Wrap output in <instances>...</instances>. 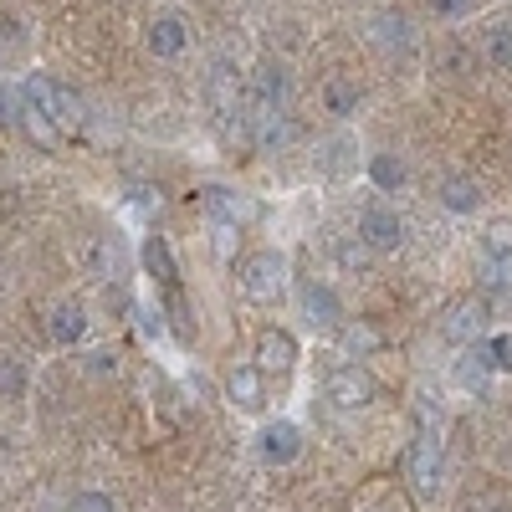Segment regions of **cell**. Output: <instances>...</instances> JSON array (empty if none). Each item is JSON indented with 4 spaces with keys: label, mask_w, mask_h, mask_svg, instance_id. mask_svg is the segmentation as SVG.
<instances>
[{
    "label": "cell",
    "mask_w": 512,
    "mask_h": 512,
    "mask_svg": "<svg viewBox=\"0 0 512 512\" xmlns=\"http://www.w3.org/2000/svg\"><path fill=\"white\" fill-rule=\"evenodd\" d=\"M47 338L57 349H82V338H88V308L82 303H57L52 313H47Z\"/></svg>",
    "instance_id": "obj_15"
},
{
    "label": "cell",
    "mask_w": 512,
    "mask_h": 512,
    "mask_svg": "<svg viewBox=\"0 0 512 512\" xmlns=\"http://www.w3.org/2000/svg\"><path fill=\"white\" fill-rule=\"evenodd\" d=\"M205 98H210V108H216L221 118H246V82H241L226 62L210 67V77H205Z\"/></svg>",
    "instance_id": "obj_11"
},
{
    "label": "cell",
    "mask_w": 512,
    "mask_h": 512,
    "mask_svg": "<svg viewBox=\"0 0 512 512\" xmlns=\"http://www.w3.org/2000/svg\"><path fill=\"white\" fill-rule=\"evenodd\" d=\"M369 262H374V251H369L359 236H344V241L333 246V267L344 272V277H364V272H369Z\"/></svg>",
    "instance_id": "obj_21"
},
{
    "label": "cell",
    "mask_w": 512,
    "mask_h": 512,
    "mask_svg": "<svg viewBox=\"0 0 512 512\" xmlns=\"http://www.w3.org/2000/svg\"><path fill=\"white\" fill-rule=\"evenodd\" d=\"M251 359L262 364L267 374H287V369H297L303 349H297V338L287 328H262V333H256V354Z\"/></svg>",
    "instance_id": "obj_13"
},
{
    "label": "cell",
    "mask_w": 512,
    "mask_h": 512,
    "mask_svg": "<svg viewBox=\"0 0 512 512\" xmlns=\"http://www.w3.org/2000/svg\"><path fill=\"white\" fill-rule=\"evenodd\" d=\"M31 390V374L16 354H0V400H21Z\"/></svg>",
    "instance_id": "obj_23"
},
{
    "label": "cell",
    "mask_w": 512,
    "mask_h": 512,
    "mask_svg": "<svg viewBox=\"0 0 512 512\" xmlns=\"http://www.w3.org/2000/svg\"><path fill=\"white\" fill-rule=\"evenodd\" d=\"M297 308H303V318H308V328H318V333H333V328H344V297H338V287L333 282H303L297 287Z\"/></svg>",
    "instance_id": "obj_7"
},
{
    "label": "cell",
    "mask_w": 512,
    "mask_h": 512,
    "mask_svg": "<svg viewBox=\"0 0 512 512\" xmlns=\"http://www.w3.org/2000/svg\"><path fill=\"white\" fill-rule=\"evenodd\" d=\"M354 236H359L374 256H395V251L410 241V226H405V216H400L395 205L374 200V205H364V210H359V226H354Z\"/></svg>",
    "instance_id": "obj_2"
},
{
    "label": "cell",
    "mask_w": 512,
    "mask_h": 512,
    "mask_svg": "<svg viewBox=\"0 0 512 512\" xmlns=\"http://www.w3.org/2000/svg\"><path fill=\"white\" fill-rule=\"evenodd\" d=\"M246 128L262 154H282L292 144V118L287 108H246Z\"/></svg>",
    "instance_id": "obj_12"
},
{
    "label": "cell",
    "mask_w": 512,
    "mask_h": 512,
    "mask_svg": "<svg viewBox=\"0 0 512 512\" xmlns=\"http://www.w3.org/2000/svg\"><path fill=\"white\" fill-rule=\"evenodd\" d=\"M67 512H123V507L108 492H98V487H82V492L67 497Z\"/></svg>",
    "instance_id": "obj_27"
},
{
    "label": "cell",
    "mask_w": 512,
    "mask_h": 512,
    "mask_svg": "<svg viewBox=\"0 0 512 512\" xmlns=\"http://www.w3.org/2000/svg\"><path fill=\"white\" fill-rule=\"evenodd\" d=\"M338 338H344V354H374L379 349V328L374 323H344V328H338Z\"/></svg>",
    "instance_id": "obj_24"
},
{
    "label": "cell",
    "mask_w": 512,
    "mask_h": 512,
    "mask_svg": "<svg viewBox=\"0 0 512 512\" xmlns=\"http://www.w3.org/2000/svg\"><path fill=\"white\" fill-rule=\"evenodd\" d=\"M410 482L425 502H431L446 482V446H441V436L431 431V425H425V431L415 436V446H410Z\"/></svg>",
    "instance_id": "obj_4"
},
{
    "label": "cell",
    "mask_w": 512,
    "mask_h": 512,
    "mask_svg": "<svg viewBox=\"0 0 512 512\" xmlns=\"http://www.w3.org/2000/svg\"><path fill=\"white\" fill-rule=\"evenodd\" d=\"M292 98V67L277 57H262L246 72V108H287Z\"/></svg>",
    "instance_id": "obj_5"
},
{
    "label": "cell",
    "mask_w": 512,
    "mask_h": 512,
    "mask_svg": "<svg viewBox=\"0 0 512 512\" xmlns=\"http://www.w3.org/2000/svg\"><path fill=\"white\" fill-rule=\"evenodd\" d=\"M487 318H492L487 292H466V297H456V303H446V313H441V338L466 349V344H477V338H487Z\"/></svg>",
    "instance_id": "obj_3"
},
{
    "label": "cell",
    "mask_w": 512,
    "mask_h": 512,
    "mask_svg": "<svg viewBox=\"0 0 512 512\" xmlns=\"http://www.w3.org/2000/svg\"><path fill=\"white\" fill-rule=\"evenodd\" d=\"M436 200H441L446 216H477L482 200H487V190H482V180H472V175H446L441 190H436Z\"/></svg>",
    "instance_id": "obj_16"
},
{
    "label": "cell",
    "mask_w": 512,
    "mask_h": 512,
    "mask_svg": "<svg viewBox=\"0 0 512 512\" xmlns=\"http://www.w3.org/2000/svg\"><path fill=\"white\" fill-rule=\"evenodd\" d=\"M482 512H512V502H487Z\"/></svg>",
    "instance_id": "obj_31"
},
{
    "label": "cell",
    "mask_w": 512,
    "mask_h": 512,
    "mask_svg": "<svg viewBox=\"0 0 512 512\" xmlns=\"http://www.w3.org/2000/svg\"><path fill=\"white\" fill-rule=\"evenodd\" d=\"M200 205L210 210V221H226V226H246L256 216V205L231 185H200Z\"/></svg>",
    "instance_id": "obj_14"
},
{
    "label": "cell",
    "mask_w": 512,
    "mask_h": 512,
    "mask_svg": "<svg viewBox=\"0 0 512 512\" xmlns=\"http://www.w3.org/2000/svg\"><path fill=\"white\" fill-rule=\"evenodd\" d=\"M226 400L241 415H262L267 410V369L262 364H236L226 374Z\"/></svg>",
    "instance_id": "obj_10"
},
{
    "label": "cell",
    "mask_w": 512,
    "mask_h": 512,
    "mask_svg": "<svg viewBox=\"0 0 512 512\" xmlns=\"http://www.w3.org/2000/svg\"><path fill=\"white\" fill-rule=\"evenodd\" d=\"M477 282H482V292H487V297L512 292V256H482V272H477Z\"/></svg>",
    "instance_id": "obj_22"
},
{
    "label": "cell",
    "mask_w": 512,
    "mask_h": 512,
    "mask_svg": "<svg viewBox=\"0 0 512 512\" xmlns=\"http://www.w3.org/2000/svg\"><path fill=\"white\" fill-rule=\"evenodd\" d=\"M477 349L487 354L492 374H512V333H487V338H477Z\"/></svg>",
    "instance_id": "obj_26"
},
{
    "label": "cell",
    "mask_w": 512,
    "mask_h": 512,
    "mask_svg": "<svg viewBox=\"0 0 512 512\" xmlns=\"http://www.w3.org/2000/svg\"><path fill=\"white\" fill-rule=\"evenodd\" d=\"M364 175H369V185H374L379 195H400V190L410 185V169H405V159H400L395 149H374V154L364 159Z\"/></svg>",
    "instance_id": "obj_17"
},
{
    "label": "cell",
    "mask_w": 512,
    "mask_h": 512,
    "mask_svg": "<svg viewBox=\"0 0 512 512\" xmlns=\"http://www.w3.org/2000/svg\"><path fill=\"white\" fill-rule=\"evenodd\" d=\"M241 277V292L251 297V303H282L287 297V256L282 251H251L246 262L236 267Z\"/></svg>",
    "instance_id": "obj_1"
},
{
    "label": "cell",
    "mask_w": 512,
    "mask_h": 512,
    "mask_svg": "<svg viewBox=\"0 0 512 512\" xmlns=\"http://www.w3.org/2000/svg\"><path fill=\"white\" fill-rule=\"evenodd\" d=\"M482 256H512V221H492L482 231Z\"/></svg>",
    "instance_id": "obj_28"
},
{
    "label": "cell",
    "mask_w": 512,
    "mask_h": 512,
    "mask_svg": "<svg viewBox=\"0 0 512 512\" xmlns=\"http://www.w3.org/2000/svg\"><path fill=\"white\" fill-rule=\"evenodd\" d=\"M144 47H149L159 62L185 57V52H190V21H185L180 11H159V16H149V26H144Z\"/></svg>",
    "instance_id": "obj_8"
},
{
    "label": "cell",
    "mask_w": 512,
    "mask_h": 512,
    "mask_svg": "<svg viewBox=\"0 0 512 512\" xmlns=\"http://www.w3.org/2000/svg\"><path fill=\"white\" fill-rule=\"evenodd\" d=\"M431 11L441 16V21H466L477 11V0H431Z\"/></svg>",
    "instance_id": "obj_29"
},
{
    "label": "cell",
    "mask_w": 512,
    "mask_h": 512,
    "mask_svg": "<svg viewBox=\"0 0 512 512\" xmlns=\"http://www.w3.org/2000/svg\"><path fill=\"white\" fill-rule=\"evenodd\" d=\"M88 374H103V379H108V374H118L113 349H93V354H88Z\"/></svg>",
    "instance_id": "obj_30"
},
{
    "label": "cell",
    "mask_w": 512,
    "mask_h": 512,
    "mask_svg": "<svg viewBox=\"0 0 512 512\" xmlns=\"http://www.w3.org/2000/svg\"><path fill=\"white\" fill-rule=\"evenodd\" d=\"M256 456H262L267 466H292L297 456H303V425L297 420H267L262 431H256Z\"/></svg>",
    "instance_id": "obj_9"
},
{
    "label": "cell",
    "mask_w": 512,
    "mask_h": 512,
    "mask_svg": "<svg viewBox=\"0 0 512 512\" xmlns=\"http://www.w3.org/2000/svg\"><path fill=\"white\" fill-rule=\"evenodd\" d=\"M139 262H144V272L159 277L164 287H180V267H175V256H169V241H164V236H144Z\"/></svg>",
    "instance_id": "obj_19"
},
{
    "label": "cell",
    "mask_w": 512,
    "mask_h": 512,
    "mask_svg": "<svg viewBox=\"0 0 512 512\" xmlns=\"http://www.w3.org/2000/svg\"><path fill=\"white\" fill-rule=\"evenodd\" d=\"M477 52H482V62H487L492 72H512V21L487 26L482 41H477Z\"/></svg>",
    "instance_id": "obj_20"
},
{
    "label": "cell",
    "mask_w": 512,
    "mask_h": 512,
    "mask_svg": "<svg viewBox=\"0 0 512 512\" xmlns=\"http://www.w3.org/2000/svg\"><path fill=\"white\" fill-rule=\"evenodd\" d=\"M323 400H328L338 415H359V410L374 400V379H369L359 364H338V369L323 379Z\"/></svg>",
    "instance_id": "obj_6"
},
{
    "label": "cell",
    "mask_w": 512,
    "mask_h": 512,
    "mask_svg": "<svg viewBox=\"0 0 512 512\" xmlns=\"http://www.w3.org/2000/svg\"><path fill=\"white\" fill-rule=\"evenodd\" d=\"M318 103H323V113L328 118H354L359 113V103H364V93H359V82L354 77H344V72H333V77H323V88H318Z\"/></svg>",
    "instance_id": "obj_18"
},
{
    "label": "cell",
    "mask_w": 512,
    "mask_h": 512,
    "mask_svg": "<svg viewBox=\"0 0 512 512\" xmlns=\"http://www.w3.org/2000/svg\"><path fill=\"white\" fill-rule=\"evenodd\" d=\"M379 31V41H384V47H410V41H415V26H410V16H395V11H384L379 21H374Z\"/></svg>",
    "instance_id": "obj_25"
}]
</instances>
